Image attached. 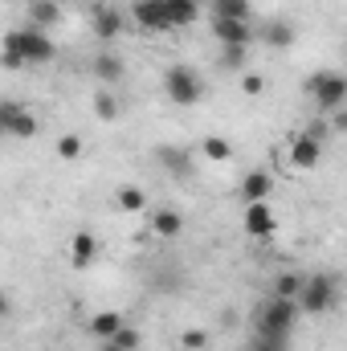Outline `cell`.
Wrapping results in <instances>:
<instances>
[{
  "label": "cell",
  "mask_w": 347,
  "mask_h": 351,
  "mask_svg": "<svg viewBox=\"0 0 347 351\" xmlns=\"http://www.w3.org/2000/svg\"><path fill=\"white\" fill-rule=\"evenodd\" d=\"M58 58V45L49 37V29H37V25H25V29H12L4 37V66L16 70V66H45Z\"/></svg>",
  "instance_id": "obj_1"
},
{
  "label": "cell",
  "mask_w": 347,
  "mask_h": 351,
  "mask_svg": "<svg viewBox=\"0 0 347 351\" xmlns=\"http://www.w3.org/2000/svg\"><path fill=\"white\" fill-rule=\"evenodd\" d=\"M298 302L294 298H282V294H270L261 298L258 311H254V335L258 339H274V343H286L294 323H298Z\"/></svg>",
  "instance_id": "obj_2"
},
{
  "label": "cell",
  "mask_w": 347,
  "mask_h": 351,
  "mask_svg": "<svg viewBox=\"0 0 347 351\" xmlns=\"http://www.w3.org/2000/svg\"><path fill=\"white\" fill-rule=\"evenodd\" d=\"M307 94H311L315 110L323 119H331L335 110H347V74H339V70H319V74L307 78Z\"/></svg>",
  "instance_id": "obj_3"
},
{
  "label": "cell",
  "mask_w": 347,
  "mask_h": 351,
  "mask_svg": "<svg viewBox=\"0 0 347 351\" xmlns=\"http://www.w3.org/2000/svg\"><path fill=\"white\" fill-rule=\"evenodd\" d=\"M339 302V278L335 274H307V286L298 294V311L302 315H327Z\"/></svg>",
  "instance_id": "obj_4"
},
{
  "label": "cell",
  "mask_w": 347,
  "mask_h": 351,
  "mask_svg": "<svg viewBox=\"0 0 347 351\" xmlns=\"http://www.w3.org/2000/svg\"><path fill=\"white\" fill-rule=\"evenodd\" d=\"M164 94L176 106H196L204 98V78L192 66H168L164 70Z\"/></svg>",
  "instance_id": "obj_5"
},
{
  "label": "cell",
  "mask_w": 347,
  "mask_h": 351,
  "mask_svg": "<svg viewBox=\"0 0 347 351\" xmlns=\"http://www.w3.org/2000/svg\"><path fill=\"white\" fill-rule=\"evenodd\" d=\"M131 21L147 33H172V12H168V0H135L131 4Z\"/></svg>",
  "instance_id": "obj_6"
},
{
  "label": "cell",
  "mask_w": 347,
  "mask_h": 351,
  "mask_svg": "<svg viewBox=\"0 0 347 351\" xmlns=\"http://www.w3.org/2000/svg\"><path fill=\"white\" fill-rule=\"evenodd\" d=\"M213 37L221 41V49H250V41L258 37V29L250 21H229V16H213Z\"/></svg>",
  "instance_id": "obj_7"
},
{
  "label": "cell",
  "mask_w": 347,
  "mask_h": 351,
  "mask_svg": "<svg viewBox=\"0 0 347 351\" xmlns=\"http://www.w3.org/2000/svg\"><path fill=\"white\" fill-rule=\"evenodd\" d=\"M0 135H8V139H33L37 135L33 110H25L21 102H4L0 106Z\"/></svg>",
  "instance_id": "obj_8"
},
{
  "label": "cell",
  "mask_w": 347,
  "mask_h": 351,
  "mask_svg": "<svg viewBox=\"0 0 347 351\" xmlns=\"http://www.w3.org/2000/svg\"><path fill=\"white\" fill-rule=\"evenodd\" d=\"M246 233L254 237V241H270L274 233H278V217H274V208H270V200H261V204H246Z\"/></svg>",
  "instance_id": "obj_9"
},
{
  "label": "cell",
  "mask_w": 347,
  "mask_h": 351,
  "mask_svg": "<svg viewBox=\"0 0 347 351\" xmlns=\"http://www.w3.org/2000/svg\"><path fill=\"white\" fill-rule=\"evenodd\" d=\"M323 147L327 143H319L311 131H298V135H290V164L294 168H319V160H323Z\"/></svg>",
  "instance_id": "obj_10"
},
{
  "label": "cell",
  "mask_w": 347,
  "mask_h": 351,
  "mask_svg": "<svg viewBox=\"0 0 347 351\" xmlns=\"http://www.w3.org/2000/svg\"><path fill=\"white\" fill-rule=\"evenodd\" d=\"M156 164L172 176V180H192V156H188L184 147H176V143L156 147Z\"/></svg>",
  "instance_id": "obj_11"
},
{
  "label": "cell",
  "mask_w": 347,
  "mask_h": 351,
  "mask_svg": "<svg viewBox=\"0 0 347 351\" xmlns=\"http://www.w3.org/2000/svg\"><path fill=\"white\" fill-rule=\"evenodd\" d=\"M294 37H298V29H294L290 21H282V16L261 21V29H258V41L261 45H270V49H290Z\"/></svg>",
  "instance_id": "obj_12"
},
{
  "label": "cell",
  "mask_w": 347,
  "mask_h": 351,
  "mask_svg": "<svg viewBox=\"0 0 347 351\" xmlns=\"http://www.w3.org/2000/svg\"><path fill=\"white\" fill-rule=\"evenodd\" d=\"M94 78L102 82V86H119L123 82V74H127V66H123V58L115 53V49H98V58H94Z\"/></svg>",
  "instance_id": "obj_13"
},
{
  "label": "cell",
  "mask_w": 347,
  "mask_h": 351,
  "mask_svg": "<svg viewBox=\"0 0 347 351\" xmlns=\"http://www.w3.org/2000/svg\"><path fill=\"white\" fill-rule=\"evenodd\" d=\"M270 192H274V176L265 172V168H254V172L241 176V200H246V204L270 200Z\"/></svg>",
  "instance_id": "obj_14"
},
{
  "label": "cell",
  "mask_w": 347,
  "mask_h": 351,
  "mask_svg": "<svg viewBox=\"0 0 347 351\" xmlns=\"http://www.w3.org/2000/svg\"><path fill=\"white\" fill-rule=\"evenodd\" d=\"M123 12H115V8H94V16H90V29H94V37L98 41H115L119 33H123Z\"/></svg>",
  "instance_id": "obj_15"
},
{
  "label": "cell",
  "mask_w": 347,
  "mask_h": 351,
  "mask_svg": "<svg viewBox=\"0 0 347 351\" xmlns=\"http://www.w3.org/2000/svg\"><path fill=\"white\" fill-rule=\"evenodd\" d=\"M94 258H98V237L94 233H74L70 237V265L74 269H86V265H94Z\"/></svg>",
  "instance_id": "obj_16"
},
{
  "label": "cell",
  "mask_w": 347,
  "mask_h": 351,
  "mask_svg": "<svg viewBox=\"0 0 347 351\" xmlns=\"http://www.w3.org/2000/svg\"><path fill=\"white\" fill-rule=\"evenodd\" d=\"M152 233L164 237V241H176L184 233V217L176 208H152Z\"/></svg>",
  "instance_id": "obj_17"
},
{
  "label": "cell",
  "mask_w": 347,
  "mask_h": 351,
  "mask_svg": "<svg viewBox=\"0 0 347 351\" xmlns=\"http://www.w3.org/2000/svg\"><path fill=\"white\" fill-rule=\"evenodd\" d=\"M123 327H127V323H123V315H119V311H102V315H94V319H90V335H94L98 343L115 339Z\"/></svg>",
  "instance_id": "obj_18"
},
{
  "label": "cell",
  "mask_w": 347,
  "mask_h": 351,
  "mask_svg": "<svg viewBox=\"0 0 347 351\" xmlns=\"http://www.w3.org/2000/svg\"><path fill=\"white\" fill-rule=\"evenodd\" d=\"M115 204H119L123 213H143V208H147V192H143L139 184H123V188L115 192Z\"/></svg>",
  "instance_id": "obj_19"
},
{
  "label": "cell",
  "mask_w": 347,
  "mask_h": 351,
  "mask_svg": "<svg viewBox=\"0 0 347 351\" xmlns=\"http://www.w3.org/2000/svg\"><path fill=\"white\" fill-rule=\"evenodd\" d=\"M58 16H62L58 0H33V4H29V25H37V29L58 25Z\"/></svg>",
  "instance_id": "obj_20"
},
{
  "label": "cell",
  "mask_w": 347,
  "mask_h": 351,
  "mask_svg": "<svg viewBox=\"0 0 347 351\" xmlns=\"http://www.w3.org/2000/svg\"><path fill=\"white\" fill-rule=\"evenodd\" d=\"M200 152H204V160H213V164H229V160H233V143L221 139V135L200 139Z\"/></svg>",
  "instance_id": "obj_21"
},
{
  "label": "cell",
  "mask_w": 347,
  "mask_h": 351,
  "mask_svg": "<svg viewBox=\"0 0 347 351\" xmlns=\"http://www.w3.org/2000/svg\"><path fill=\"white\" fill-rule=\"evenodd\" d=\"M213 16H229V21H250L254 4L250 0H213Z\"/></svg>",
  "instance_id": "obj_22"
},
{
  "label": "cell",
  "mask_w": 347,
  "mask_h": 351,
  "mask_svg": "<svg viewBox=\"0 0 347 351\" xmlns=\"http://www.w3.org/2000/svg\"><path fill=\"white\" fill-rule=\"evenodd\" d=\"M168 12H172V25H176V29L196 25V16H200V0H168Z\"/></svg>",
  "instance_id": "obj_23"
},
{
  "label": "cell",
  "mask_w": 347,
  "mask_h": 351,
  "mask_svg": "<svg viewBox=\"0 0 347 351\" xmlns=\"http://www.w3.org/2000/svg\"><path fill=\"white\" fill-rule=\"evenodd\" d=\"M302 286H307V274H278V286H274V294H282V298H294V302H298Z\"/></svg>",
  "instance_id": "obj_24"
},
{
  "label": "cell",
  "mask_w": 347,
  "mask_h": 351,
  "mask_svg": "<svg viewBox=\"0 0 347 351\" xmlns=\"http://www.w3.org/2000/svg\"><path fill=\"white\" fill-rule=\"evenodd\" d=\"M94 110H98L102 123H115V119H119V98H115L110 90H98V94H94Z\"/></svg>",
  "instance_id": "obj_25"
},
{
  "label": "cell",
  "mask_w": 347,
  "mask_h": 351,
  "mask_svg": "<svg viewBox=\"0 0 347 351\" xmlns=\"http://www.w3.org/2000/svg\"><path fill=\"white\" fill-rule=\"evenodd\" d=\"M180 343H184V351H204V348H208V331H200V327H188V331L180 335Z\"/></svg>",
  "instance_id": "obj_26"
},
{
  "label": "cell",
  "mask_w": 347,
  "mask_h": 351,
  "mask_svg": "<svg viewBox=\"0 0 347 351\" xmlns=\"http://www.w3.org/2000/svg\"><path fill=\"white\" fill-rule=\"evenodd\" d=\"M58 156L62 160H78L82 156V135H62L58 139Z\"/></svg>",
  "instance_id": "obj_27"
},
{
  "label": "cell",
  "mask_w": 347,
  "mask_h": 351,
  "mask_svg": "<svg viewBox=\"0 0 347 351\" xmlns=\"http://www.w3.org/2000/svg\"><path fill=\"white\" fill-rule=\"evenodd\" d=\"M110 343H119L123 351H139V331H135V327H123V331H119Z\"/></svg>",
  "instance_id": "obj_28"
},
{
  "label": "cell",
  "mask_w": 347,
  "mask_h": 351,
  "mask_svg": "<svg viewBox=\"0 0 347 351\" xmlns=\"http://www.w3.org/2000/svg\"><path fill=\"white\" fill-rule=\"evenodd\" d=\"M221 66L241 70V66H246V49H221Z\"/></svg>",
  "instance_id": "obj_29"
},
{
  "label": "cell",
  "mask_w": 347,
  "mask_h": 351,
  "mask_svg": "<svg viewBox=\"0 0 347 351\" xmlns=\"http://www.w3.org/2000/svg\"><path fill=\"white\" fill-rule=\"evenodd\" d=\"M241 90H246V94H261V90H265L261 74H246V78H241Z\"/></svg>",
  "instance_id": "obj_30"
},
{
  "label": "cell",
  "mask_w": 347,
  "mask_h": 351,
  "mask_svg": "<svg viewBox=\"0 0 347 351\" xmlns=\"http://www.w3.org/2000/svg\"><path fill=\"white\" fill-rule=\"evenodd\" d=\"M250 351H290V348H286V343H274V339H258V335H254Z\"/></svg>",
  "instance_id": "obj_31"
},
{
  "label": "cell",
  "mask_w": 347,
  "mask_h": 351,
  "mask_svg": "<svg viewBox=\"0 0 347 351\" xmlns=\"http://www.w3.org/2000/svg\"><path fill=\"white\" fill-rule=\"evenodd\" d=\"M331 131L347 135V110H335V114H331Z\"/></svg>",
  "instance_id": "obj_32"
},
{
  "label": "cell",
  "mask_w": 347,
  "mask_h": 351,
  "mask_svg": "<svg viewBox=\"0 0 347 351\" xmlns=\"http://www.w3.org/2000/svg\"><path fill=\"white\" fill-rule=\"evenodd\" d=\"M98 351H123V348H119V343H110V339H106V343H98Z\"/></svg>",
  "instance_id": "obj_33"
}]
</instances>
